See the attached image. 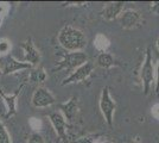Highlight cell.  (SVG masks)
Instances as JSON below:
<instances>
[{"label": "cell", "mask_w": 159, "mask_h": 143, "mask_svg": "<svg viewBox=\"0 0 159 143\" xmlns=\"http://www.w3.org/2000/svg\"><path fill=\"white\" fill-rule=\"evenodd\" d=\"M20 47L25 51V61L30 63L32 67H34L40 61V53L34 45L32 38H29L25 42L20 43Z\"/></svg>", "instance_id": "cell-8"}, {"label": "cell", "mask_w": 159, "mask_h": 143, "mask_svg": "<svg viewBox=\"0 0 159 143\" xmlns=\"http://www.w3.org/2000/svg\"><path fill=\"white\" fill-rule=\"evenodd\" d=\"M29 123H30V126H31L33 130H39L40 126H42V122H40L38 118H34V117L30 118Z\"/></svg>", "instance_id": "cell-20"}, {"label": "cell", "mask_w": 159, "mask_h": 143, "mask_svg": "<svg viewBox=\"0 0 159 143\" xmlns=\"http://www.w3.org/2000/svg\"><path fill=\"white\" fill-rule=\"evenodd\" d=\"M11 49V43L6 40L0 41V54H6L8 53V50Z\"/></svg>", "instance_id": "cell-19"}, {"label": "cell", "mask_w": 159, "mask_h": 143, "mask_svg": "<svg viewBox=\"0 0 159 143\" xmlns=\"http://www.w3.org/2000/svg\"><path fill=\"white\" fill-rule=\"evenodd\" d=\"M88 62V56L83 51H73L62 54V60L58 62L57 70L66 69V70H75L76 68L81 67Z\"/></svg>", "instance_id": "cell-2"}, {"label": "cell", "mask_w": 159, "mask_h": 143, "mask_svg": "<svg viewBox=\"0 0 159 143\" xmlns=\"http://www.w3.org/2000/svg\"><path fill=\"white\" fill-rule=\"evenodd\" d=\"M100 110H101V113L102 116L105 117V121L106 123L112 126L113 125V119H114V112H115V102L111 95L109 92V87H105L101 92V97H100Z\"/></svg>", "instance_id": "cell-4"}, {"label": "cell", "mask_w": 159, "mask_h": 143, "mask_svg": "<svg viewBox=\"0 0 159 143\" xmlns=\"http://www.w3.org/2000/svg\"><path fill=\"white\" fill-rule=\"evenodd\" d=\"M2 74V70H1V68H0V75Z\"/></svg>", "instance_id": "cell-26"}, {"label": "cell", "mask_w": 159, "mask_h": 143, "mask_svg": "<svg viewBox=\"0 0 159 143\" xmlns=\"http://www.w3.org/2000/svg\"><path fill=\"white\" fill-rule=\"evenodd\" d=\"M49 119L52 124L53 129L57 132V135L60 136V138L62 140H66V121L64 116L58 112V111H55V112H51L49 115Z\"/></svg>", "instance_id": "cell-9"}, {"label": "cell", "mask_w": 159, "mask_h": 143, "mask_svg": "<svg viewBox=\"0 0 159 143\" xmlns=\"http://www.w3.org/2000/svg\"><path fill=\"white\" fill-rule=\"evenodd\" d=\"M7 11H8V6L5 2H0V18H2L4 16H6Z\"/></svg>", "instance_id": "cell-22"}, {"label": "cell", "mask_w": 159, "mask_h": 143, "mask_svg": "<svg viewBox=\"0 0 159 143\" xmlns=\"http://www.w3.org/2000/svg\"><path fill=\"white\" fill-rule=\"evenodd\" d=\"M61 113L66 118V121H74L79 112V98L76 95L71 97L68 102L60 105Z\"/></svg>", "instance_id": "cell-10"}, {"label": "cell", "mask_w": 159, "mask_h": 143, "mask_svg": "<svg viewBox=\"0 0 159 143\" xmlns=\"http://www.w3.org/2000/svg\"><path fill=\"white\" fill-rule=\"evenodd\" d=\"M156 93L159 94V59H158V66H157V70H156Z\"/></svg>", "instance_id": "cell-24"}, {"label": "cell", "mask_w": 159, "mask_h": 143, "mask_svg": "<svg viewBox=\"0 0 159 143\" xmlns=\"http://www.w3.org/2000/svg\"><path fill=\"white\" fill-rule=\"evenodd\" d=\"M0 143H12V140H11V136L7 131L6 126L1 121H0Z\"/></svg>", "instance_id": "cell-17"}, {"label": "cell", "mask_w": 159, "mask_h": 143, "mask_svg": "<svg viewBox=\"0 0 159 143\" xmlns=\"http://www.w3.org/2000/svg\"><path fill=\"white\" fill-rule=\"evenodd\" d=\"M58 42L62 47L70 53L82 51L87 45V37L81 30L66 25L62 27L58 34Z\"/></svg>", "instance_id": "cell-1"}, {"label": "cell", "mask_w": 159, "mask_h": 143, "mask_svg": "<svg viewBox=\"0 0 159 143\" xmlns=\"http://www.w3.org/2000/svg\"><path fill=\"white\" fill-rule=\"evenodd\" d=\"M56 99L55 97L51 94V92L45 87H37L36 91L33 92L32 98H31V102L34 107H48L55 104Z\"/></svg>", "instance_id": "cell-6"}, {"label": "cell", "mask_w": 159, "mask_h": 143, "mask_svg": "<svg viewBox=\"0 0 159 143\" xmlns=\"http://www.w3.org/2000/svg\"><path fill=\"white\" fill-rule=\"evenodd\" d=\"M24 69H32V66L27 62H20L17 59H14L13 56H10V57H7L1 70H2V74L8 75L16 73V72H19V70H24Z\"/></svg>", "instance_id": "cell-11"}, {"label": "cell", "mask_w": 159, "mask_h": 143, "mask_svg": "<svg viewBox=\"0 0 159 143\" xmlns=\"http://www.w3.org/2000/svg\"><path fill=\"white\" fill-rule=\"evenodd\" d=\"M21 88H23V86H20L19 88L17 89L16 93L10 95H6L2 92V89H0V95L2 97V99H4V102H5L7 106V113L6 116H5L6 118H10V117L14 116L17 113V98H18V94L20 93V89Z\"/></svg>", "instance_id": "cell-12"}, {"label": "cell", "mask_w": 159, "mask_h": 143, "mask_svg": "<svg viewBox=\"0 0 159 143\" xmlns=\"http://www.w3.org/2000/svg\"><path fill=\"white\" fill-rule=\"evenodd\" d=\"M1 21H2V19H1V18H0V25H1Z\"/></svg>", "instance_id": "cell-28"}, {"label": "cell", "mask_w": 159, "mask_h": 143, "mask_svg": "<svg viewBox=\"0 0 159 143\" xmlns=\"http://www.w3.org/2000/svg\"><path fill=\"white\" fill-rule=\"evenodd\" d=\"M98 64L102 68H111L113 66H115V60L112 55L109 53H101V54L98 56Z\"/></svg>", "instance_id": "cell-14"}, {"label": "cell", "mask_w": 159, "mask_h": 143, "mask_svg": "<svg viewBox=\"0 0 159 143\" xmlns=\"http://www.w3.org/2000/svg\"><path fill=\"white\" fill-rule=\"evenodd\" d=\"M151 113L156 119H159V104H154L151 109Z\"/></svg>", "instance_id": "cell-23"}, {"label": "cell", "mask_w": 159, "mask_h": 143, "mask_svg": "<svg viewBox=\"0 0 159 143\" xmlns=\"http://www.w3.org/2000/svg\"><path fill=\"white\" fill-rule=\"evenodd\" d=\"M120 24L124 29H135L140 25L141 23V14L137 10H125L119 17Z\"/></svg>", "instance_id": "cell-7"}, {"label": "cell", "mask_w": 159, "mask_h": 143, "mask_svg": "<svg viewBox=\"0 0 159 143\" xmlns=\"http://www.w3.org/2000/svg\"><path fill=\"white\" fill-rule=\"evenodd\" d=\"M103 143H112V142H109V141H106V142H103Z\"/></svg>", "instance_id": "cell-27"}, {"label": "cell", "mask_w": 159, "mask_h": 143, "mask_svg": "<svg viewBox=\"0 0 159 143\" xmlns=\"http://www.w3.org/2000/svg\"><path fill=\"white\" fill-rule=\"evenodd\" d=\"M94 45L101 53H106V50L109 47V41H108V38L105 35L99 34L95 37V40H94Z\"/></svg>", "instance_id": "cell-16"}, {"label": "cell", "mask_w": 159, "mask_h": 143, "mask_svg": "<svg viewBox=\"0 0 159 143\" xmlns=\"http://www.w3.org/2000/svg\"><path fill=\"white\" fill-rule=\"evenodd\" d=\"M156 45H157V49L159 50V38L157 40V43H156Z\"/></svg>", "instance_id": "cell-25"}, {"label": "cell", "mask_w": 159, "mask_h": 143, "mask_svg": "<svg viewBox=\"0 0 159 143\" xmlns=\"http://www.w3.org/2000/svg\"><path fill=\"white\" fill-rule=\"evenodd\" d=\"M27 143H45V142H44V138H43V136L40 134L33 132L32 135L30 136V138H29V142Z\"/></svg>", "instance_id": "cell-18"}, {"label": "cell", "mask_w": 159, "mask_h": 143, "mask_svg": "<svg viewBox=\"0 0 159 143\" xmlns=\"http://www.w3.org/2000/svg\"><path fill=\"white\" fill-rule=\"evenodd\" d=\"M140 76L143 80V86H144V94H148L151 85L154 82V78H156V70L153 67L152 63V54H151V49L147 48L145 54V60H144V64L140 72Z\"/></svg>", "instance_id": "cell-3"}, {"label": "cell", "mask_w": 159, "mask_h": 143, "mask_svg": "<svg viewBox=\"0 0 159 143\" xmlns=\"http://www.w3.org/2000/svg\"><path fill=\"white\" fill-rule=\"evenodd\" d=\"M47 79V74L43 68H33L29 74V81L31 83H42Z\"/></svg>", "instance_id": "cell-15"}, {"label": "cell", "mask_w": 159, "mask_h": 143, "mask_svg": "<svg viewBox=\"0 0 159 143\" xmlns=\"http://www.w3.org/2000/svg\"><path fill=\"white\" fill-rule=\"evenodd\" d=\"M94 70V64L92 62H86L84 64H82L81 67L76 68L75 70L71 72V74L69 76H66L64 79V81L62 82V86L66 85H70V83H77V82L84 81L89 75L93 73Z\"/></svg>", "instance_id": "cell-5"}, {"label": "cell", "mask_w": 159, "mask_h": 143, "mask_svg": "<svg viewBox=\"0 0 159 143\" xmlns=\"http://www.w3.org/2000/svg\"><path fill=\"white\" fill-rule=\"evenodd\" d=\"M124 11V2H111L103 7L102 17L106 21H114L115 18L120 17Z\"/></svg>", "instance_id": "cell-13"}, {"label": "cell", "mask_w": 159, "mask_h": 143, "mask_svg": "<svg viewBox=\"0 0 159 143\" xmlns=\"http://www.w3.org/2000/svg\"><path fill=\"white\" fill-rule=\"evenodd\" d=\"M71 143H95V142H94V138H92L90 136H82L76 138Z\"/></svg>", "instance_id": "cell-21"}]
</instances>
